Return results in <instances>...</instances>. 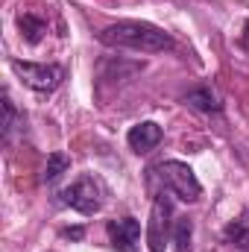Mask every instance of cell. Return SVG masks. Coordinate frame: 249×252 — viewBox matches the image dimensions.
<instances>
[{
    "mask_svg": "<svg viewBox=\"0 0 249 252\" xmlns=\"http://www.w3.org/2000/svg\"><path fill=\"white\" fill-rule=\"evenodd\" d=\"M97 41L106 47H124L138 53H164L173 50V38L147 21H118L97 32Z\"/></svg>",
    "mask_w": 249,
    "mask_h": 252,
    "instance_id": "6da1fadb",
    "label": "cell"
},
{
    "mask_svg": "<svg viewBox=\"0 0 249 252\" xmlns=\"http://www.w3.org/2000/svg\"><path fill=\"white\" fill-rule=\"evenodd\" d=\"M150 173L164 185L167 193L179 196L182 202H196L199 193H202V185H199L196 173L187 167L185 161H176V158H170V161H158L156 167H150Z\"/></svg>",
    "mask_w": 249,
    "mask_h": 252,
    "instance_id": "7a4b0ae2",
    "label": "cell"
},
{
    "mask_svg": "<svg viewBox=\"0 0 249 252\" xmlns=\"http://www.w3.org/2000/svg\"><path fill=\"white\" fill-rule=\"evenodd\" d=\"M12 70H15V76L27 88L38 91V94L56 91L64 79V67L62 64H53V62L47 64V62H21V59H12Z\"/></svg>",
    "mask_w": 249,
    "mask_h": 252,
    "instance_id": "3957f363",
    "label": "cell"
},
{
    "mask_svg": "<svg viewBox=\"0 0 249 252\" xmlns=\"http://www.w3.org/2000/svg\"><path fill=\"white\" fill-rule=\"evenodd\" d=\"M173 205L167 199V193L156 196L153 208H150V220H147V247L150 252H164L167 241H170V232H173Z\"/></svg>",
    "mask_w": 249,
    "mask_h": 252,
    "instance_id": "277c9868",
    "label": "cell"
},
{
    "mask_svg": "<svg viewBox=\"0 0 249 252\" xmlns=\"http://www.w3.org/2000/svg\"><path fill=\"white\" fill-rule=\"evenodd\" d=\"M62 202L67 208H73V211H79V214H97L100 211V205H103V199H100V188L91 182V179H76L70 188H64L62 193Z\"/></svg>",
    "mask_w": 249,
    "mask_h": 252,
    "instance_id": "5b68a950",
    "label": "cell"
},
{
    "mask_svg": "<svg viewBox=\"0 0 249 252\" xmlns=\"http://www.w3.org/2000/svg\"><path fill=\"white\" fill-rule=\"evenodd\" d=\"M109 238H112V247L118 252H135L138 241H141V223L135 217H124V220H112L109 226Z\"/></svg>",
    "mask_w": 249,
    "mask_h": 252,
    "instance_id": "8992f818",
    "label": "cell"
},
{
    "mask_svg": "<svg viewBox=\"0 0 249 252\" xmlns=\"http://www.w3.org/2000/svg\"><path fill=\"white\" fill-rule=\"evenodd\" d=\"M164 138L161 126L153 124V121H144V124H135L129 132H126V144L132 153H150L153 147H158Z\"/></svg>",
    "mask_w": 249,
    "mask_h": 252,
    "instance_id": "52a82bcc",
    "label": "cell"
},
{
    "mask_svg": "<svg viewBox=\"0 0 249 252\" xmlns=\"http://www.w3.org/2000/svg\"><path fill=\"white\" fill-rule=\"evenodd\" d=\"M185 103L190 109H196V112H205V115H217L220 109H223V103H220V97L208 88V85H199V88H190L185 94Z\"/></svg>",
    "mask_w": 249,
    "mask_h": 252,
    "instance_id": "ba28073f",
    "label": "cell"
},
{
    "mask_svg": "<svg viewBox=\"0 0 249 252\" xmlns=\"http://www.w3.org/2000/svg\"><path fill=\"white\" fill-rule=\"evenodd\" d=\"M223 235H226V241H229L232 247L249 252V211H244L238 220H232V223L226 226Z\"/></svg>",
    "mask_w": 249,
    "mask_h": 252,
    "instance_id": "9c48e42d",
    "label": "cell"
},
{
    "mask_svg": "<svg viewBox=\"0 0 249 252\" xmlns=\"http://www.w3.org/2000/svg\"><path fill=\"white\" fill-rule=\"evenodd\" d=\"M18 30H21V35L30 41V44H38L41 41V35H44V30H47V24L38 18V15H18Z\"/></svg>",
    "mask_w": 249,
    "mask_h": 252,
    "instance_id": "30bf717a",
    "label": "cell"
},
{
    "mask_svg": "<svg viewBox=\"0 0 249 252\" xmlns=\"http://www.w3.org/2000/svg\"><path fill=\"white\" fill-rule=\"evenodd\" d=\"M67 167H70V161H67V156H64V153H50V158H47V167H44L41 179H44V182H56Z\"/></svg>",
    "mask_w": 249,
    "mask_h": 252,
    "instance_id": "8fae6325",
    "label": "cell"
},
{
    "mask_svg": "<svg viewBox=\"0 0 249 252\" xmlns=\"http://www.w3.org/2000/svg\"><path fill=\"white\" fill-rule=\"evenodd\" d=\"M190 232H193L190 220L187 217H179L176 220V229H173V244H176L179 252H187V247H190Z\"/></svg>",
    "mask_w": 249,
    "mask_h": 252,
    "instance_id": "7c38bea8",
    "label": "cell"
},
{
    "mask_svg": "<svg viewBox=\"0 0 249 252\" xmlns=\"http://www.w3.org/2000/svg\"><path fill=\"white\" fill-rule=\"evenodd\" d=\"M15 121H18V112H15V103L9 100V94H3V141H9V135H12V129H15Z\"/></svg>",
    "mask_w": 249,
    "mask_h": 252,
    "instance_id": "4fadbf2b",
    "label": "cell"
},
{
    "mask_svg": "<svg viewBox=\"0 0 249 252\" xmlns=\"http://www.w3.org/2000/svg\"><path fill=\"white\" fill-rule=\"evenodd\" d=\"M85 232H82V226H73V229H64V238H73V241H79Z\"/></svg>",
    "mask_w": 249,
    "mask_h": 252,
    "instance_id": "5bb4252c",
    "label": "cell"
},
{
    "mask_svg": "<svg viewBox=\"0 0 249 252\" xmlns=\"http://www.w3.org/2000/svg\"><path fill=\"white\" fill-rule=\"evenodd\" d=\"M241 47L249 53V21L244 24V32H241Z\"/></svg>",
    "mask_w": 249,
    "mask_h": 252,
    "instance_id": "9a60e30c",
    "label": "cell"
}]
</instances>
